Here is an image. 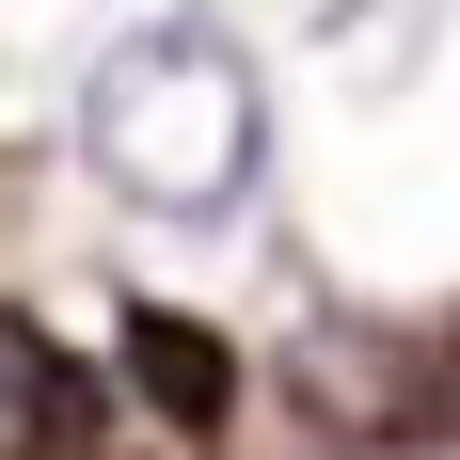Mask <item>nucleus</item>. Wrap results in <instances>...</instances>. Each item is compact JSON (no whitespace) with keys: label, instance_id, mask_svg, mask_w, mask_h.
<instances>
[{"label":"nucleus","instance_id":"obj_1","mask_svg":"<svg viewBox=\"0 0 460 460\" xmlns=\"http://www.w3.org/2000/svg\"><path fill=\"white\" fill-rule=\"evenodd\" d=\"M80 159L143 223H238L270 175V80L207 16H143L80 64Z\"/></svg>","mask_w":460,"mask_h":460},{"label":"nucleus","instance_id":"obj_2","mask_svg":"<svg viewBox=\"0 0 460 460\" xmlns=\"http://www.w3.org/2000/svg\"><path fill=\"white\" fill-rule=\"evenodd\" d=\"M128 381H143V413H175V429H223L238 413V349L190 333L175 302H128Z\"/></svg>","mask_w":460,"mask_h":460}]
</instances>
